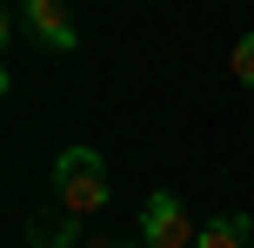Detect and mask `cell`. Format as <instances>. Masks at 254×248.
Masks as SVG:
<instances>
[{
	"label": "cell",
	"instance_id": "4",
	"mask_svg": "<svg viewBox=\"0 0 254 248\" xmlns=\"http://www.w3.org/2000/svg\"><path fill=\"white\" fill-rule=\"evenodd\" d=\"M254 242V215H207L194 248H248Z\"/></svg>",
	"mask_w": 254,
	"mask_h": 248
},
{
	"label": "cell",
	"instance_id": "7",
	"mask_svg": "<svg viewBox=\"0 0 254 248\" xmlns=\"http://www.w3.org/2000/svg\"><path fill=\"white\" fill-rule=\"evenodd\" d=\"M80 248H147L140 235H114V228H94V235H80Z\"/></svg>",
	"mask_w": 254,
	"mask_h": 248
},
{
	"label": "cell",
	"instance_id": "6",
	"mask_svg": "<svg viewBox=\"0 0 254 248\" xmlns=\"http://www.w3.org/2000/svg\"><path fill=\"white\" fill-rule=\"evenodd\" d=\"M228 74L241 81V87H254V34H241V40H234V54H228Z\"/></svg>",
	"mask_w": 254,
	"mask_h": 248
},
{
	"label": "cell",
	"instance_id": "3",
	"mask_svg": "<svg viewBox=\"0 0 254 248\" xmlns=\"http://www.w3.org/2000/svg\"><path fill=\"white\" fill-rule=\"evenodd\" d=\"M20 20H27V34H34L40 47H54V54L80 47V27H74V7H67V0H27Z\"/></svg>",
	"mask_w": 254,
	"mask_h": 248
},
{
	"label": "cell",
	"instance_id": "2",
	"mask_svg": "<svg viewBox=\"0 0 254 248\" xmlns=\"http://www.w3.org/2000/svg\"><path fill=\"white\" fill-rule=\"evenodd\" d=\"M147 248H194L201 242V228H194V215L181 208V195H147V208H140V228H134Z\"/></svg>",
	"mask_w": 254,
	"mask_h": 248
},
{
	"label": "cell",
	"instance_id": "5",
	"mask_svg": "<svg viewBox=\"0 0 254 248\" xmlns=\"http://www.w3.org/2000/svg\"><path fill=\"white\" fill-rule=\"evenodd\" d=\"M80 235V222L67 208H47V215H34V222H27V248H67Z\"/></svg>",
	"mask_w": 254,
	"mask_h": 248
},
{
	"label": "cell",
	"instance_id": "1",
	"mask_svg": "<svg viewBox=\"0 0 254 248\" xmlns=\"http://www.w3.org/2000/svg\"><path fill=\"white\" fill-rule=\"evenodd\" d=\"M47 188H54V208H67L80 228H87L94 215H107V195H114V188H107V161L94 155V148H61Z\"/></svg>",
	"mask_w": 254,
	"mask_h": 248
}]
</instances>
